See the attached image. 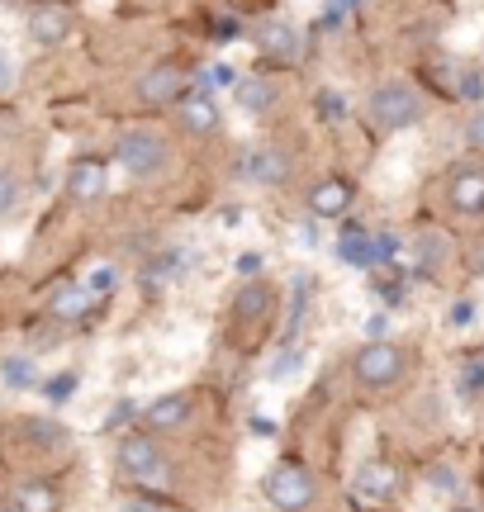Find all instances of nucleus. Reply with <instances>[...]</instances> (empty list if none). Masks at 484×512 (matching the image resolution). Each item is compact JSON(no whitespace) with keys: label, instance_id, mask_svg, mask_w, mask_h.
Masks as SVG:
<instances>
[{"label":"nucleus","instance_id":"10","mask_svg":"<svg viewBox=\"0 0 484 512\" xmlns=\"http://www.w3.org/2000/svg\"><path fill=\"white\" fill-rule=\"evenodd\" d=\"M105 181H110V171H105L100 157H76V162L67 166V195H72L76 204H95L105 195Z\"/></svg>","mask_w":484,"mask_h":512},{"label":"nucleus","instance_id":"26","mask_svg":"<svg viewBox=\"0 0 484 512\" xmlns=\"http://www.w3.org/2000/svg\"><path fill=\"white\" fill-rule=\"evenodd\" d=\"M385 332H390V313H371V318H366V337H371V342H385Z\"/></svg>","mask_w":484,"mask_h":512},{"label":"nucleus","instance_id":"11","mask_svg":"<svg viewBox=\"0 0 484 512\" xmlns=\"http://www.w3.org/2000/svg\"><path fill=\"white\" fill-rule=\"evenodd\" d=\"M190 413H195V399L181 394V389H171L162 399H152L143 408V422H148V432H176V427H186Z\"/></svg>","mask_w":484,"mask_h":512},{"label":"nucleus","instance_id":"25","mask_svg":"<svg viewBox=\"0 0 484 512\" xmlns=\"http://www.w3.org/2000/svg\"><path fill=\"white\" fill-rule=\"evenodd\" d=\"M451 328H466V323H475V304L470 299H461V304H451Z\"/></svg>","mask_w":484,"mask_h":512},{"label":"nucleus","instance_id":"21","mask_svg":"<svg viewBox=\"0 0 484 512\" xmlns=\"http://www.w3.org/2000/svg\"><path fill=\"white\" fill-rule=\"evenodd\" d=\"M81 285H86V290H91V299H100V294H110L114 285H119V271H114V266H95V271L86 275V280H81Z\"/></svg>","mask_w":484,"mask_h":512},{"label":"nucleus","instance_id":"14","mask_svg":"<svg viewBox=\"0 0 484 512\" xmlns=\"http://www.w3.org/2000/svg\"><path fill=\"white\" fill-rule=\"evenodd\" d=\"M176 114H181V124H186L190 133H200V138H214V133L224 128V114H219V105H214V95L190 91L186 100L176 105Z\"/></svg>","mask_w":484,"mask_h":512},{"label":"nucleus","instance_id":"31","mask_svg":"<svg viewBox=\"0 0 484 512\" xmlns=\"http://www.w3.org/2000/svg\"><path fill=\"white\" fill-rule=\"evenodd\" d=\"M129 418H133V403H119V408H110V418H105V432H114V427H124Z\"/></svg>","mask_w":484,"mask_h":512},{"label":"nucleus","instance_id":"27","mask_svg":"<svg viewBox=\"0 0 484 512\" xmlns=\"http://www.w3.org/2000/svg\"><path fill=\"white\" fill-rule=\"evenodd\" d=\"M295 366H299V351H280V361L266 370V375H271V380H285V375H290Z\"/></svg>","mask_w":484,"mask_h":512},{"label":"nucleus","instance_id":"5","mask_svg":"<svg viewBox=\"0 0 484 512\" xmlns=\"http://www.w3.org/2000/svg\"><path fill=\"white\" fill-rule=\"evenodd\" d=\"M366 114H371V124L380 128V133H399V128L418 124L423 100H418V91H413L409 81H385V86H375Z\"/></svg>","mask_w":484,"mask_h":512},{"label":"nucleus","instance_id":"35","mask_svg":"<svg viewBox=\"0 0 484 512\" xmlns=\"http://www.w3.org/2000/svg\"><path fill=\"white\" fill-rule=\"evenodd\" d=\"M252 432H257V437H276V422H271V418H252Z\"/></svg>","mask_w":484,"mask_h":512},{"label":"nucleus","instance_id":"18","mask_svg":"<svg viewBox=\"0 0 484 512\" xmlns=\"http://www.w3.org/2000/svg\"><path fill=\"white\" fill-rule=\"evenodd\" d=\"M10 508L15 512H57V489L53 484H43V479H24L15 494H10Z\"/></svg>","mask_w":484,"mask_h":512},{"label":"nucleus","instance_id":"2","mask_svg":"<svg viewBox=\"0 0 484 512\" xmlns=\"http://www.w3.org/2000/svg\"><path fill=\"white\" fill-rule=\"evenodd\" d=\"M114 157H119V166L129 171L133 181H148V176H162L171 166V147L157 128H129V133H119Z\"/></svg>","mask_w":484,"mask_h":512},{"label":"nucleus","instance_id":"8","mask_svg":"<svg viewBox=\"0 0 484 512\" xmlns=\"http://www.w3.org/2000/svg\"><path fill=\"white\" fill-rule=\"evenodd\" d=\"M290 171H295V157H290L285 147H276V143L242 152V176H247V181H257V185H285L290 181Z\"/></svg>","mask_w":484,"mask_h":512},{"label":"nucleus","instance_id":"19","mask_svg":"<svg viewBox=\"0 0 484 512\" xmlns=\"http://www.w3.org/2000/svg\"><path fill=\"white\" fill-rule=\"evenodd\" d=\"M280 95H276V86L271 81H261V76H247V81H238V105L247 114H266L271 105H276Z\"/></svg>","mask_w":484,"mask_h":512},{"label":"nucleus","instance_id":"30","mask_svg":"<svg viewBox=\"0 0 484 512\" xmlns=\"http://www.w3.org/2000/svg\"><path fill=\"white\" fill-rule=\"evenodd\" d=\"M461 389H466V394H475V389H484V361H475V366H470L466 375H461Z\"/></svg>","mask_w":484,"mask_h":512},{"label":"nucleus","instance_id":"16","mask_svg":"<svg viewBox=\"0 0 484 512\" xmlns=\"http://www.w3.org/2000/svg\"><path fill=\"white\" fill-rule=\"evenodd\" d=\"M257 48L266 57H276V62H295V57H299L295 24H285V19H266V24L257 29Z\"/></svg>","mask_w":484,"mask_h":512},{"label":"nucleus","instance_id":"3","mask_svg":"<svg viewBox=\"0 0 484 512\" xmlns=\"http://www.w3.org/2000/svg\"><path fill=\"white\" fill-rule=\"evenodd\" d=\"M119 470L133 479V484H148V489H167L171 484V460L167 451L157 446L152 432H129L119 441Z\"/></svg>","mask_w":484,"mask_h":512},{"label":"nucleus","instance_id":"29","mask_svg":"<svg viewBox=\"0 0 484 512\" xmlns=\"http://www.w3.org/2000/svg\"><path fill=\"white\" fill-rule=\"evenodd\" d=\"M119 512H167V508H162L157 498H124V503H119Z\"/></svg>","mask_w":484,"mask_h":512},{"label":"nucleus","instance_id":"7","mask_svg":"<svg viewBox=\"0 0 484 512\" xmlns=\"http://www.w3.org/2000/svg\"><path fill=\"white\" fill-rule=\"evenodd\" d=\"M138 95H143L148 105H181V100L190 95L181 62H157L152 72H143L138 76Z\"/></svg>","mask_w":484,"mask_h":512},{"label":"nucleus","instance_id":"33","mask_svg":"<svg viewBox=\"0 0 484 512\" xmlns=\"http://www.w3.org/2000/svg\"><path fill=\"white\" fill-rule=\"evenodd\" d=\"M299 242H304V247H318V219L299 223Z\"/></svg>","mask_w":484,"mask_h":512},{"label":"nucleus","instance_id":"15","mask_svg":"<svg viewBox=\"0 0 484 512\" xmlns=\"http://www.w3.org/2000/svg\"><path fill=\"white\" fill-rule=\"evenodd\" d=\"M86 309H91V290H86L81 280H62V285L48 294V318H53V323H76Z\"/></svg>","mask_w":484,"mask_h":512},{"label":"nucleus","instance_id":"22","mask_svg":"<svg viewBox=\"0 0 484 512\" xmlns=\"http://www.w3.org/2000/svg\"><path fill=\"white\" fill-rule=\"evenodd\" d=\"M72 389H76V375H72V370H62V375H53V380L43 384L48 403H67V399H72Z\"/></svg>","mask_w":484,"mask_h":512},{"label":"nucleus","instance_id":"38","mask_svg":"<svg viewBox=\"0 0 484 512\" xmlns=\"http://www.w3.org/2000/svg\"><path fill=\"white\" fill-rule=\"evenodd\" d=\"M0 512H15V508H0Z\"/></svg>","mask_w":484,"mask_h":512},{"label":"nucleus","instance_id":"6","mask_svg":"<svg viewBox=\"0 0 484 512\" xmlns=\"http://www.w3.org/2000/svg\"><path fill=\"white\" fill-rule=\"evenodd\" d=\"M399 494V470H394L390 460H371V465H361L352 479V498L361 508H380V503H390Z\"/></svg>","mask_w":484,"mask_h":512},{"label":"nucleus","instance_id":"24","mask_svg":"<svg viewBox=\"0 0 484 512\" xmlns=\"http://www.w3.org/2000/svg\"><path fill=\"white\" fill-rule=\"evenodd\" d=\"M5 380L10 384H34V370H29L24 356H10V361H5Z\"/></svg>","mask_w":484,"mask_h":512},{"label":"nucleus","instance_id":"36","mask_svg":"<svg viewBox=\"0 0 484 512\" xmlns=\"http://www.w3.org/2000/svg\"><path fill=\"white\" fill-rule=\"evenodd\" d=\"M470 143H475V147H484V114H480V119H475V124H470Z\"/></svg>","mask_w":484,"mask_h":512},{"label":"nucleus","instance_id":"4","mask_svg":"<svg viewBox=\"0 0 484 512\" xmlns=\"http://www.w3.org/2000/svg\"><path fill=\"white\" fill-rule=\"evenodd\" d=\"M404 366H409V351L399 347V342H366V347L352 356V375L361 389H394V384L404 380Z\"/></svg>","mask_w":484,"mask_h":512},{"label":"nucleus","instance_id":"34","mask_svg":"<svg viewBox=\"0 0 484 512\" xmlns=\"http://www.w3.org/2000/svg\"><path fill=\"white\" fill-rule=\"evenodd\" d=\"M214 34H219V38H238L242 29H238V19H219V24H214Z\"/></svg>","mask_w":484,"mask_h":512},{"label":"nucleus","instance_id":"37","mask_svg":"<svg viewBox=\"0 0 484 512\" xmlns=\"http://www.w3.org/2000/svg\"><path fill=\"white\" fill-rule=\"evenodd\" d=\"M5 81H10V62L0 57V86H5Z\"/></svg>","mask_w":484,"mask_h":512},{"label":"nucleus","instance_id":"17","mask_svg":"<svg viewBox=\"0 0 484 512\" xmlns=\"http://www.w3.org/2000/svg\"><path fill=\"white\" fill-rule=\"evenodd\" d=\"M451 209L456 214H484V171L480 166H466L451 176Z\"/></svg>","mask_w":484,"mask_h":512},{"label":"nucleus","instance_id":"12","mask_svg":"<svg viewBox=\"0 0 484 512\" xmlns=\"http://www.w3.org/2000/svg\"><path fill=\"white\" fill-rule=\"evenodd\" d=\"M352 209V185L342 176H328L309 190V219H342Z\"/></svg>","mask_w":484,"mask_h":512},{"label":"nucleus","instance_id":"9","mask_svg":"<svg viewBox=\"0 0 484 512\" xmlns=\"http://www.w3.org/2000/svg\"><path fill=\"white\" fill-rule=\"evenodd\" d=\"M67 34H72V5L67 0H38L34 15H29V38L43 48H57Z\"/></svg>","mask_w":484,"mask_h":512},{"label":"nucleus","instance_id":"1","mask_svg":"<svg viewBox=\"0 0 484 512\" xmlns=\"http://www.w3.org/2000/svg\"><path fill=\"white\" fill-rule=\"evenodd\" d=\"M266 498H271V508L280 512H309L318 503V475L304 465V460H276L271 465V475H266Z\"/></svg>","mask_w":484,"mask_h":512},{"label":"nucleus","instance_id":"13","mask_svg":"<svg viewBox=\"0 0 484 512\" xmlns=\"http://www.w3.org/2000/svg\"><path fill=\"white\" fill-rule=\"evenodd\" d=\"M271 309H276V290H271L266 280H247V285L233 294V318H238L242 328H252V323H261V318H271Z\"/></svg>","mask_w":484,"mask_h":512},{"label":"nucleus","instance_id":"32","mask_svg":"<svg viewBox=\"0 0 484 512\" xmlns=\"http://www.w3.org/2000/svg\"><path fill=\"white\" fill-rule=\"evenodd\" d=\"M456 95H466V100H480V95H484V76H466Z\"/></svg>","mask_w":484,"mask_h":512},{"label":"nucleus","instance_id":"20","mask_svg":"<svg viewBox=\"0 0 484 512\" xmlns=\"http://www.w3.org/2000/svg\"><path fill=\"white\" fill-rule=\"evenodd\" d=\"M337 256H342L347 266H371V233H361L356 223H347L342 238H337Z\"/></svg>","mask_w":484,"mask_h":512},{"label":"nucleus","instance_id":"28","mask_svg":"<svg viewBox=\"0 0 484 512\" xmlns=\"http://www.w3.org/2000/svg\"><path fill=\"white\" fill-rule=\"evenodd\" d=\"M318 105H323V114H328V119H342V114H347V100H342L337 91H323V100H318Z\"/></svg>","mask_w":484,"mask_h":512},{"label":"nucleus","instance_id":"23","mask_svg":"<svg viewBox=\"0 0 484 512\" xmlns=\"http://www.w3.org/2000/svg\"><path fill=\"white\" fill-rule=\"evenodd\" d=\"M15 204H19V181L10 176V171H0V219H5Z\"/></svg>","mask_w":484,"mask_h":512}]
</instances>
